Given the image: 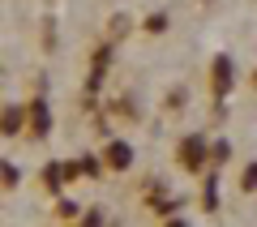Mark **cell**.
<instances>
[{
  "label": "cell",
  "mask_w": 257,
  "mask_h": 227,
  "mask_svg": "<svg viewBox=\"0 0 257 227\" xmlns=\"http://www.w3.org/2000/svg\"><path fill=\"white\" fill-rule=\"evenodd\" d=\"M202 155H206L202 137H189V142L180 146V163H184V167H202Z\"/></svg>",
  "instance_id": "obj_1"
},
{
  "label": "cell",
  "mask_w": 257,
  "mask_h": 227,
  "mask_svg": "<svg viewBox=\"0 0 257 227\" xmlns=\"http://www.w3.org/2000/svg\"><path fill=\"white\" fill-rule=\"evenodd\" d=\"M86 227H99V214H86Z\"/></svg>",
  "instance_id": "obj_7"
},
{
  "label": "cell",
  "mask_w": 257,
  "mask_h": 227,
  "mask_svg": "<svg viewBox=\"0 0 257 227\" xmlns=\"http://www.w3.org/2000/svg\"><path fill=\"white\" fill-rule=\"evenodd\" d=\"M167 227H189V223H180V218H172V223H167Z\"/></svg>",
  "instance_id": "obj_8"
},
{
  "label": "cell",
  "mask_w": 257,
  "mask_h": 227,
  "mask_svg": "<svg viewBox=\"0 0 257 227\" xmlns=\"http://www.w3.org/2000/svg\"><path fill=\"white\" fill-rule=\"evenodd\" d=\"M107 163H111V167H128V163H133V150H128L124 142H116V146L107 150Z\"/></svg>",
  "instance_id": "obj_3"
},
{
  "label": "cell",
  "mask_w": 257,
  "mask_h": 227,
  "mask_svg": "<svg viewBox=\"0 0 257 227\" xmlns=\"http://www.w3.org/2000/svg\"><path fill=\"white\" fill-rule=\"evenodd\" d=\"M47 125H52V116H47V103L35 99V107H30V129H35V133H47Z\"/></svg>",
  "instance_id": "obj_2"
},
{
  "label": "cell",
  "mask_w": 257,
  "mask_h": 227,
  "mask_svg": "<svg viewBox=\"0 0 257 227\" xmlns=\"http://www.w3.org/2000/svg\"><path fill=\"white\" fill-rule=\"evenodd\" d=\"M253 86H257V73H253Z\"/></svg>",
  "instance_id": "obj_9"
},
{
  "label": "cell",
  "mask_w": 257,
  "mask_h": 227,
  "mask_svg": "<svg viewBox=\"0 0 257 227\" xmlns=\"http://www.w3.org/2000/svg\"><path fill=\"white\" fill-rule=\"evenodd\" d=\"M240 184H244V189H257V167H248V172H244V180H240Z\"/></svg>",
  "instance_id": "obj_6"
},
{
  "label": "cell",
  "mask_w": 257,
  "mask_h": 227,
  "mask_svg": "<svg viewBox=\"0 0 257 227\" xmlns=\"http://www.w3.org/2000/svg\"><path fill=\"white\" fill-rule=\"evenodd\" d=\"M22 129V111H5V133H18Z\"/></svg>",
  "instance_id": "obj_5"
},
{
  "label": "cell",
  "mask_w": 257,
  "mask_h": 227,
  "mask_svg": "<svg viewBox=\"0 0 257 227\" xmlns=\"http://www.w3.org/2000/svg\"><path fill=\"white\" fill-rule=\"evenodd\" d=\"M214 86H219V90H227V86H231V60H227V56L214 64Z\"/></svg>",
  "instance_id": "obj_4"
}]
</instances>
